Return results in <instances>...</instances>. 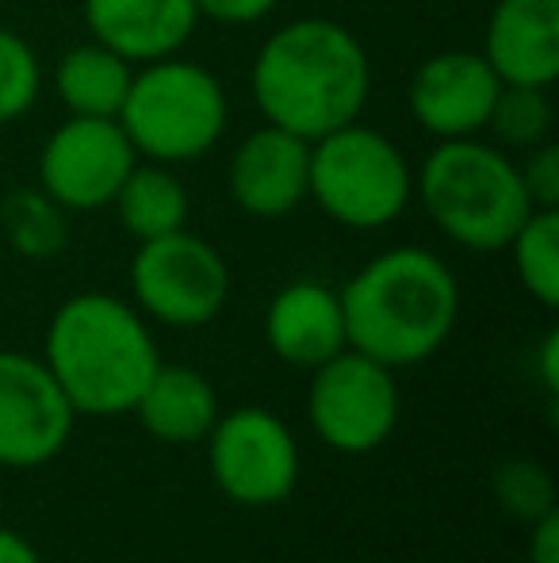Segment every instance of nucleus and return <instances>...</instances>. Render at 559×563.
I'll return each mask as SVG.
<instances>
[{
    "label": "nucleus",
    "mask_w": 559,
    "mask_h": 563,
    "mask_svg": "<svg viewBox=\"0 0 559 563\" xmlns=\"http://www.w3.org/2000/svg\"><path fill=\"white\" fill-rule=\"evenodd\" d=\"M399 415H403V391L395 368L357 349H342L311 372L306 418L322 445L342 456H368L383 449L395 433Z\"/></svg>",
    "instance_id": "obj_8"
},
{
    "label": "nucleus",
    "mask_w": 559,
    "mask_h": 563,
    "mask_svg": "<svg viewBox=\"0 0 559 563\" xmlns=\"http://www.w3.org/2000/svg\"><path fill=\"white\" fill-rule=\"evenodd\" d=\"M537 379L545 387V395L556 402L559 395V330H548L540 338V349H537Z\"/></svg>",
    "instance_id": "obj_28"
},
{
    "label": "nucleus",
    "mask_w": 559,
    "mask_h": 563,
    "mask_svg": "<svg viewBox=\"0 0 559 563\" xmlns=\"http://www.w3.org/2000/svg\"><path fill=\"white\" fill-rule=\"evenodd\" d=\"M195 0H85V27L131 66L169 58L192 38Z\"/></svg>",
    "instance_id": "obj_16"
},
{
    "label": "nucleus",
    "mask_w": 559,
    "mask_h": 563,
    "mask_svg": "<svg viewBox=\"0 0 559 563\" xmlns=\"http://www.w3.org/2000/svg\"><path fill=\"white\" fill-rule=\"evenodd\" d=\"M131 66L123 54L108 51L104 43H81L66 51L54 66V92H58L62 108L69 115H89V119H120V108L127 100Z\"/></svg>",
    "instance_id": "obj_18"
},
{
    "label": "nucleus",
    "mask_w": 559,
    "mask_h": 563,
    "mask_svg": "<svg viewBox=\"0 0 559 563\" xmlns=\"http://www.w3.org/2000/svg\"><path fill=\"white\" fill-rule=\"evenodd\" d=\"M337 227L383 230L414 200V169L376 126L353 123L311 142V192Z\"/></svg>",
    "instance_id": "obj_6"
},
{
    "label": "nucleus",
    "mask_w": 559,
    "mask_h": 563,
    "mask_svg": "<svg viewBox=\"0 0 559 563\" xmlns=\"http://www.w3.org/2000/svg\"><path fill=\"white\" fill-rule=\"evenodd\" d=\"M414 196L429 223L471 253L506 250L517 227L537 211L514 157L479 134L437 142L414 177Z\"/></svg>",
    "instance_id": "obj_4"
},
{
    "label": "nucleus",
    "mask_w": 559,
    "mask_h": 563,
    "mask_svg": "<svg viewBox=\"0 0 559 563\" xmlns=\"http://www.w3.org/2000/svg\"><path fill=\"white\" fill-rule=\"evenodd\" d=\"M249 85L265 123L314 142L360 119L372 66L365 43L345 23L303 15L265 38Z\"/></svg>",
    "instance_id": "obj_2"
},
{
    "label": "nucleus",
    "mask_w": 559,
    "mask_h": 563,
    "mask_svg": "<svg viewBox=\"0 0 559 563\" xmlns=\"http://www.w3.org/2000/svg\"><path fill=\"white\" fill-rule=\"evenodd\" d=\"M0 563H43V556L23 533L0 526Z\"/></svg>",
    "instance_id": "obj_29"
},
{
    "label": "nucleus",
    "mask_w": 559,
    "mask_h": 563,
    "mask_svg": "<svg viewBox=\"0 0 559 563\" xmlns=\"http://www.w3.org/2000/svg\"><path fill=\"white\" fill-rule=\"evenodd\" d=\"M112 208L120 216V227L135 242H149V238L185 230L192 203H188V192L177 173H172V165L142 162L138 157L135 169L127 173V180L115 192Z\"/></svg>",
    "instance_id": "obj_19"
},
{
    "label": "nucleus",
    "mask_w": 559,
    "mask_h": 563,
    "mask_svg": "<svg viewBox=\"0 0 559 563\" xmlns=\"http://www.w3.org/2000/svg\"><path fill=\"white\" fill-rule=\"evenodd\" d=\"M231 196L249 219H283L311 192V142L265 123L246 134L226 169Z\"/></svg>",
    "instance_id": "obj_13"
},
{
    "label": "nucleus",
    "mask_w": 559,
    "mask_h": 563,
    "mask_svg": "<svg viewBox=\"0 0 559 563\" xmlns=\"http://www.w3.org/2000/svg\"><path fill=\"white\" fill-rule=\"evenodd\" d=\"M337 296L349 349L395 372L437 356L460 319L456 273L425 245L376 253Z\"/></svg>",
    "instance_id": "obj_1"
},
{
    "label": "nucleus",
    "mask_w": 559,
    "mask_h": 563,
    "mask_svg": "<svg viewBox=\"0 0 559 563\" xmlns=\"http://www.w3.org/2000/svg\"><path fill=\"white\" fill-rule=\"evenodd\" d=\"M131 415L161 445H195L219 422L223 402H219L215 384L200 368L161 361L149 384L142 387Z\"/></svg>",
    "instance_id": "obj_17"
},
{
    "label": "nucleus",
    "mask_w": 559,
    "mask_h": 563,
    "mask_svg": "<svg viewBox=\"0 0 559 563\" xmlns=\"http://www.w3.org/2000/svg\"><path fill=\"white\" fill-rule=\"evenodd\" d=\"M131 291L149 322L200 330L223 314L231 299V268L208 238L185 227L138 242L131 261Z\"/></svg>",
    "instance_id": "obj_7"
},
{
    "label": "nucleus",
    "mask_w": 559,
    "mask_h": 563,
    "mask_svg": "<svg viewBox=\"0 0 559 563\" xmlns=\"http://www.w3.org/2000/svg\"><path fill=\"white\" fill-rule=\"evenodd\" d=\"M38 89H43V69L31 43L0 27V126L27 115L38 100Z\"/></svg>",
    "instance_id": "obj_24"
},
{
    "label": "nucleus",
    "mask_w": 559,
    "mask_h": 563,
    "mask_svg": "<svg viewBox=\"0 0 559 563\" xmlns=\"http://www.w3.org/2000/svg\"><path fill=\"white\" fill-rule=\"evenodd\" d=\"M280 0H195V12L200 20L231 23V27H246V23H261L265 15L277 12Z\"/></svg>",
    "instance_id": "obj_26"
},
{
    "label": "nucleus",
    "mask_w": 559,
    "mask_h": 563,
    "mask_svg": "<svg viewBox=\"0 0 559 563\" xmlns=\"http://www.w3.org/2000/svg\"><path fill=\"white\" fill-rule=\"evenodd\" d=\"M265 341L272 356L303 372H314L329 356L349 349L337 288L322 280L283 284L265 311Z\"/></svg>",
    "instance_id": "obj_15"
},
{
    "label": "nucleus",
    "mask_w": 559,
    "mask_h": 563,
    "mask_svg": "<svg viewBox=\"0 0 559 563\" xmlns=\"http://www.w3.org/2000/svg\"><path fill=\"white\" fill-rule=\"evenodd\" d=\"M203 445H208L211 483L234 506L265 510V506H280L295 495L299 472H303L299 441L291 426L272 410H223Z\"/></svg>",
    "instance_id": "obj_9"
},
{
    "label": "nucleus",
    "mask_w": 559,
    "mask_h": 563,
    "mask_svg": "<svg viewBox=\"0 0 559 563\" xmlns=\"http://www.w3.org/2000/svg\"><path fill=\"white\" fill-rule=\"evenodd\" d=\"M479 54L502 85L552 89L559 77V0H499L487 15Z\"/></svg>",
    "instance_id": "obj_14"
},
{
    "label": "nucleus",
    "mask_w": 559,
    "mask_h": 563,
    "mask_svg": "<svg viewBox=\"0 0 559 563\" xmlns=\"http://www.w3.org/2000/svg\"><path fill=\"white\" fill-rule=\"evenodd\" d=\"M0 490H4V467H0Z\"/></svg>",
    "instance_id": "obj_30"
},
{
    "label": "nucleus",
    "mask_w": 559,
    "mask_h": 563,
    "mask_svg": "<svg viewBox=\"0 0 559 563\" xmlns=\"http://www.w3.org/2000/svg\"><path fill=\"white\" fill-rule=\"evenodd\" d=\"M0 230L27 261H51L69 242V211L43 188H15L0 203Z\"/></svg>",
    "instance_id": "obj_20"
},
{
    "label": "nucleus",
    "mask_w": 559,
    "mask_h": 563,
    "mask_svg": "<svg viewBox=\"0 0 559 563\" xmlns=\"http://www.w3.org/2000/svg\"><path fill=\"white\" fill-rule=\"evenodd\" d=\"M510 257H514L517 284L537 299L545 311L559 307V211L537 208L517 234L510 238Z\"/></svg>",
    "instance_id": "obj_21"
},
{
    "label": "nucleus",
    "mask_w": 559,
    "mask_h": 563,
    "mask_svg": "<svg viewBox=\"0 0 559 563\" xmlns=\"http://www.w3.org/2000/svg\"><path fill=\"white\" fill-rule=\"evenodd\" d=\"M231 104L208 66L188 58H157L135 69L120 126L142 162L188 165L200 162L223 139Z\"/></svg>",
    "instance_id": "obj_5"
},
{
    "label": "nucleus",
    "mask_w": 559,
    "mask_h": 563,
    "mask_svg": "<svg viewBox=\"0 0 559 563\" xmlns=\"http://www.w3.org/2000/svg\"><path fill=\"white\" fill-rule=\"evenodd\" d=\"M499 89V74L479 51H440L414 69L406 104L414 123L437 142L471 139L487 131Z\"/></svg>",
    "instance_id": "obj_12"
},
{
    "label": "nucleus",
    "mask_w": 559,
    "mask_h": 563,
    "mask_svg": "<svg viewBox=\"0 0 559 563\" xmlns=\"http://www.w3.org/2000/svg\"><path fill=\"white\" fill-rule=\"evenodd\" d=\"M517 173H522L533 208H559V146L552 139L525 150V162H517Z\"/></svg>",
    "instance_id": "obj_25"
},
{
    "label": "nucleus",
    "mask_w": 559,
    "mask_h": 563,
    "mask_svg": "<svg viewBox=\"0 0 559 563\" xmlns=\"http://www.w3.org/2000/svg\"><path fill=\"white\" fill-rule=\"evenodd\" d=\"M77 430V410L43 356L0 349V467L27 472L58 460Z\"/></svg>",
    "instance_id": "obj_10"
},
{
    "label": "nucleus",
    "mask_w": 559,
    "mask_h": 563,
    "mask_svg": "<svg viewBox=\"0 0 559 563\" xmlns=\"http://www.w3.org/2000/svg\"><path fill=\"white\" fill-rule=\"evenodd\" d=\"M556 123V108L540 85H502L494 108L487 115V131L514 150H533L548 142Z\"/></svg>",
    "instance_id": "obj_22"
},
{
    "label": "nucleus",
    "mask_w": 559,
    "mask_h": 563,
    "mask_svg": "<svg viewBox=\"0 0 559 563\" xmlns=\"http://www.w3.org/2000/svg\"><path fill=\"white\" fill-rule=\"evenodd\" d=\"M138 154L120 119L69 115L38 154V188L74 211L112 208L115 192L135 169Z\"/></svg>",
    "instance_id": "obj_11"
},
{
    "label": "nucleus",
    "mask_w": 559,
    "mask_h": 563,
    "mask_svg": "<svg viewBox=\"0 0 559 563\" xmlns=\"http://www.w3.org/2000/svg\"><path fill=\"white\" fill-rule=\"evenodd\" d=\"M43 364L77 418H120L135 410L161 353L135 303L112 291H81L51 314Z\"/></svg>",
    "instance_id": "obj_3"
},
{
    "label": "nucleus",
    "mask_w": 559,
    "mask_h": 563,
    "mask_svg": "<svg viewBox=\"0 0 559 563\" xmlns=\"http://www.w3.org/2000/svg\"><path fill=\"white\" fill-rule=\"evenodd\" d=\"M529 563H559V510L545 514L529 526V549H525Z\"/></svg>",
    "instance_id": "obj_27"
},
{
    "label": "nucleus",
    "mask_w": 559,
    "mask_h": 563,
    "mask_svg": "<svg viewBox=\"0 0 559 563\" xmlns=\"http://www.w3.org/2000/svg\"><path fill=\"white\" fill-rule=\"evenodd\" d=\"M491 490H494V503L514 521H522V526H533L537 518L559 510V487L552 467L529 456L502 460L491 475Z\"/></svg>",
    "instance_id": "obj_23"
}]
</instances>
